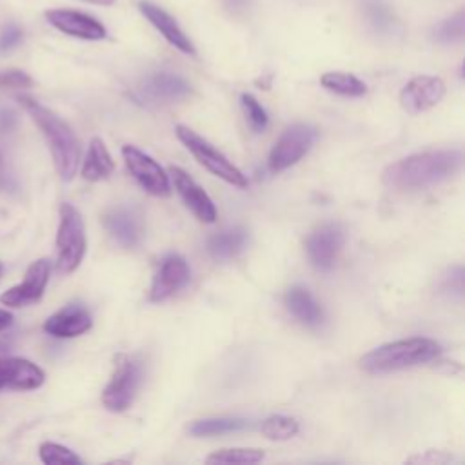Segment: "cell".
I'll return each instance as SVG.
<instances>
[{
	"label": "cell",
	"mask_w": 465,
	"mask_h": 465,
	"mask_svg": "<svg viewBox=\"0 0 465 465\" xmlns=\"http://www.w3.org/2000/svg\"><path fill=\"white\" fill-rule=\"evenodd\" d=\"M463 163L461 149L425 151L391 163L383 171V183L392 189L414 191L438 185L460 173Z\"/></svg>",
	"instance_id": "1"
},
{
	"label": "cell",
	"mask_w": 465,
	"mask_h": 465,
	"mask_svg": "<svg viewBox=\"0 0 465 465\" xmlns=\"http://www.w3.org/2000/svg\"><path fill=\"white\" fill-rule=\"evenodd\" d=\"M18 102L22 104V107L31 116V120L42 131V134L49 145L58 176L64 182L73 180L78 171V165H80L82 149H80V142H78L74 131L71 129V125L65 120H62L54 111L42 105L35 98L18 96Z\"/></svg>",
	"instance_id": "2"
},
{
	"label": "cell",
	"mask_w": 465,
	"mask_h": 465,
	"mask_svg": "<svg viewBox=\"0 0 465 465\" xmlns=\"http://www.w3.org/2000/svg\"><path fill=\"white\" fill-rule=\"evenodd\" d=\"M441 352V345L430 338H403L396 341L374 347L360 358V367L369 374H387L418 365H425L436 360Z\"/></svg>",
	"instance_id": "3"
},
{
	"label": "cell",
	"mask_w": 465,
	"mask_h": 465,
	"mask_svg": "<svg viewBox=\"0 0 465 465\" xmlns=\"http://www.w3.org/2000/svg\"><path fill=\"white\" fill-rule=\"evenodd\" d=\"M56 269L69 274L78 269L85 254V227L80 211L71 203L60 205V223L56 231Z\"/></svg>",
	"instance_id": "4"
},
{
	"label": "cell",
	"mask_w": 465,
	"mask_h": 465,
	"mask_svg": "<svg viewBox=\"0 0 465 465\" xmlns=\"http://www.w3.org/2000/svg\"><path fill=\"white\" fill-rule=\"evenodd\" d=\"M174 131L178 140L191 151L196 162L203 165L211 174L218 176L220 180L227 182L232 187H238V189L247 187L245 174L231 160H227L225 154H222L216 147H213L203 136H200L196 131H193L187 125H176Z\"/></svg>",
	"instance_id": "5"
},
{
	"label": "cell",
	"mask_w": 465,
	"mask_h": 465,
	"mask_svg": "<svg viewBox=\"0 0 465 465\" xmlns=\"http://www.w3.org/2000/svg\"><path fill=\"white\" fill-rule=\"evenodd\" d=\"M140 380H142L140 360L131 354H118L114 358L113 374L105 389L102 391V403L113 412L125 411L136 396Z\"/></svg>",
	"instance_id": "6"
},
{
	"label": "cell",
	"mask_w": 465,
	"mask_h": 465,
	"mask_svg": "<svg viewBox=\"0 0 465 465\" xmlns=\"http://www.w3.org/2000/svg\"><path fill=\"white\" fill-rule=\"evenodd\" d=\"M316 140V129L309 124H292L274 142L269 153V169L274 173L285 171L298 163L312 147Z\"/></svg>",
	"instance_id": "7"
},
{
	"label": "cell",
	"mask_w": 465,
	"mask_h": 465,
	"mask_svg": "<svg viewBox=\"0 0 465 465\" xmlns=\"http://www.w3.org/2000/svg\"><path fill=\"white\" fill-rule=\"evenodd\" d=\"M122 156L127 171L136 180V183L153 196H169L171 180L163 167L153 160L149 154L140 151L134 145H124Z\"/></svg>",
	"instance_id": "8"
},
{
	"label": "cell",
	"mask_w": 465,
	"mask_h": 465,
	"mask_svg": "<svg viewBox=\"0 0 465 465\" xmlns=\"http://www.w3.org/2000/svg\"><path fill=\"white\" fill-rule=\"evenodd\" d=\"M51 276V262L47 258L35 260L24 274V280L0 294V303L18 309L36 303L47 287Z\"/></svg>",
	"instance_id": "9"
},
{
	"label": "cell",
	"mask_w": 465,
	"mask_h": 465,
	"mask_svg": "<svg viewBox=\"0 0 465 465\" xmlns=\"http://www.w3.org/2000/svg\"><path fill=\"white\" fill-rule=\"evenodd\" d=\"M189 94H191V85L182 76L167 71L149 74L140 82L134 93L136 100L147 105L180 102Z\"/></svg>",
	"instance_id": "10"
},
{
	"label": "cell",
	"mask_w": 465,
	"mask_h": 465,
	"mask_svg": "<svg viewBox=\"0 0 465 465\" xmlns=\"http://www.w3.org/2000/svg\"><path fill=\"white\" fill-rule=\"evenodd\" d=\"M343 242L345 232L340 223L327 222L318 225L305 240V251L311 263L318 271H329L334 265Z\"/></svg>",
	"instance_id": "11"
},
{
	"label": "cell",
	"mask_w": 465,
	"mask_h": 465,
	"mask_svg": "<svg viewBox=\"0 0 465 465\" xmlns=\"http://www.w3.org/2000/svg\"><path fill=\"white\" fill-rule=\"evenodd\" d=\"M102 223L109 236L122 247L133 249L143 238V218L133 205H116L104 213Z\"/></svg>",
	"instance_id": "12"
},
{
	"label": "cell",
	"mask_w": 465,
	"mask_h": 465,
	"mask_svg": "<svg viewBox=\"0 0 465 465\" xmlns=\"http://www.w3.org/2000/svg\"><path fill=\"white\" fill-rule=\"evenodd\" d=\"M445 96V82L432 74H420L411 78L401 93L400 104L409 114H418L438 105Z\"/></svg>",
	"instance_id": "13"
},
{
	"label": "cell",
	"mask_w": 465,
	"mask_h": 465,
	"mask_svg": "<svg viewBox=\"0 0 465 465\" xmlns=\"http://www.w3.org/2000/svg\"><path fill=\"white\" fill-rule=\"evenodd\" d=\"M169 180L176 193L180 194L185 207L203 223H213L216 220V207L211 196L194 182V178L182 167H169Z\"/></svg>",
	"instance_id": "14"
},
{
	"label": "cell",
	"mask_w": 465,
	"mask_h": 465,
	"mask_svg": "<svg viewBox=\"0 0 465 465\" xmlns=\"http://www.w3.org/2000/svg\"><path fill=\"white\" fill-rule=\"evenodd\" d=\"M189 276L191 269L183 256L176 252L163 256L149 289L151 302H163L171 298L189 283Z\"/></svg>",
	"instance_id": "15"
},
{
	"label": "cell",
	"mask_w": 465,
	"mask_h": 465,
	"mask_svg": "<svg viewBox=\"0 0 465 465\" xmlns=\"http://www.w3.org/2000/svg\"><path fill=\"white\" fill-rule=\"evenodd\" d=\"M45 20L58 31L80 38V40H104L107 29L94 16L71 11V9H49L45 11Z\"/></svg>",
	"instance_id": "16"
},
{
	"label": "cell",
	"mask_w": 465,
	"mask_h": 465,
	"mask_svg": "<svg viewBox=\"0 0 465 465\" xmlns=\"http://www.w3.org/2000/svg\"><path fill=\"white\" fill-rule=\"evenodd\" d=\"M45 381V372L33 361L16 356H0V391H33Z\"/></svg>",
	"instance_id": "17"
},
{
	"label": "cell",
	"mask_w": 465,
	"mask_h": 465,
	"mask_svg": "<svg viewBox=\"0 0 465 465\" xmlns=\"http://www.w3.org/2000/svg\"><path fill=\"white\" fill-rule=\"evenodd\" d=\"M138 9L140 13L147 18V22L173 45L176 47L180 53L183 54H196L194 44L191 42V38L183 33V29L178 25V22L160 5L149 2V0H140L138 2Z\"/></svg>",
	"instance_id": "18"
},
{
	"label": "cell",
	"mask_w": 465,
	"mask_h": 465,
	"mask_svg": "<svg viewBox=\"0 0 465 465\" xmlns=\"http://www.w3.org/2000/svg\"><path fill=\"white\" fill-rule=\"evenodd\" d=\"M91 327V312L80 303H67L44 322V331L54 338H76Z\"/></svg>",
	"instance_id": "19"
},
{
	"label": "cell",
	"mask_w": 465,
	"mask_h": 465,
	"mask_svg": "<svg viewBox=\"0 0 465 465\" xmlns=\"http://www.w3.org/2000/svg\"><path fill=\"white\" fill-rule=\"evenodd\" d=\"M283 303L287 311L303 325L307 327H318L323 320V311L320 303L314 300V296L302 285L291 287L285 296Z\"/></svg>",
	"instance_id": "20"
},
{
	"label": "cell",
	"mask_w": 465,
	"mask_h": 465,
	"mask_svg": "<svg viewBox=\"0 0 465 465\" xmlns=\"http://www.w3.org/2000/svg\"><path fill=\"white\" fill-rule=\"evenodd\" d=\"M113 169H114V162H113L111 153L107 151L104 140L94 136L89 142L87 154L82 162V169H80L82 178L87 182H98V180L107 178L113 173Z\"/></svg>",
	"instance_id": "21"
},
{
	"label": "cell",
	"mask_w": 465,
	"mask_h": 465,
	"mask_svg": "<svg viewBox=\"0 0 465 465\" xmlns=\"http://www.w3.org/2000/svg\"><path fill=\"white\" fill-rule=\"evenodd\" d=\"M247 243V231L243 227H231L216 232L207 240V252L214 260H229L243 251Z\"/></svg>",
	"instance_id": "22"
},
{
	"label": "cell",
	"mask_w": 465,
	"mask_h": 465,
	"mask_svg": "<svg viewBox=\"0 0 465 465\" xmlns=\"http://www.w3.org/2000/svg\"><path fill=\"white\" fill-rule=\"evenodd\" d=\"M249 427L247 420L242 418H205L196 420L187 427V432L194 438H205V436H220L229 432H238Z\"/></svg>",
	"instance_id": "23"
},
{
	"label": "cell",
	"mask_w": 465,
	"mask_h": 465,
	"mask_svg": "<svg viewBox=\"0 0 465 465\" xmlns=\"http://www.w3.org/2000/svg\"><path fill=\"white\" fill-rule=\"evenodd\" d=\"M320 84L340 96H349V98H356V96H363L367 93V85L354 74L351 73H343V71H329L323 73L320 78Z\"/></svg>",
	"instance_id": "24"
},
{
	"label": "cell",
	"mask_w": 465,
	"mask_h": 465,
	"mask_svg": "<svg viewBox=\"0 0 465 465\" xmlns=\"http://www.w3.org/2000/svg\"><path fill=\"white\" fill-rule=\"evenodd\" d=\"M363 15L369 25L380 35H392L398 22L391 7L383 0H363Z\"/></svg>",
	"instance_id": "25"
},
{
	"label": "cell",
	"mask_w": 465,
	"mask_h": 465,
	"mask_svg": "<svg viewBox=\"0 0 465 465\" xmlns=\"http://www.w3.org/2000/svg\"><path fill=\"white\" fill-rule=\"evenodd\" d=\"M260 430L267 440L283 441V440H289L298 434L300 423L296 418H291L285 414H272L262 421Z\"/></svg>",
	"instance_id": "26"
},
{
	"label": "cell",
	"mask_w": 465,
	"mask_h": 465,
	"mask_svg": "<svg viewBox=\"0 0 465 465\" xmlns=\"http://www.w3.org/2000/svg\"><path fill=\"white\" fill-rule=\"evenodd\" d=\"M265 458L262 449L249 447H234V449H220L207 456V463H258Z\"/></svg>",
	"instance_id": "27"
},
{
	"label": "cell",
	"mask_w": 465,
	"mask_h": 465,
	"mask_svg": "<svg viewBox=\"0 0 465 465\" xmlns=\"http://www.w3.org/2000/svg\"><path fill=\"white\" fill-rule=\"evenodd\" d=\"M432 36L436 42L440 44H458L463 40L465 36V15L463 11H458L456 15L441 20L434 31H432Z\"/></svg>",
	"instance_id": "28"
},
{
	"label": "cell",
	"mask_w": 465,
	"mask_h": 465,
	"mask_svg": "<svg viewBox=\"0 0 465 465\" xmlns=\"http://www.w3.org/2000/svg\"><path fill=\"white\" fill-rule=\"evenodd\" d=\"M38 456L45 465H78L82 460L67 447L54 443V441H44L38 447Z\"/></svg>",
	"instance_id": "29"
},
{
	"label": "cell",
	"mask_w": 465,
	"mask_h": 465,
	"mask_svg": "<svg viewBox=\"0 0 465 465\" xmlns=\"http://www.w3.org/2000/svg\"><path fill=\"white\" fill-rule=\"evenodd\" d=\"M240 102H242V109L251 124V127L256 131V133H262L265 131L267 124H269V116H267V111L263 109V105L249 93H243L240 96Z\"/></svg>",
	"instance_id": "30"
},
{
	"label": "cell",
	"mask_w": 465,
	"mask_h": 465,
	"mask_svg": "<svg viewBox=\"0 0 465 465\" xmlns=\"http://www.w3.org/2000/svg\"><path fill=\"white\" fill-rule=\"evenodd\" d=\"M22 29L16 24H7L2 31H0V51H9L13 47H16L22 42Z\"/></svg>",
	"instance_id": "31"
},
{
	"label": "cell",
	"mask_w": 465,
	"mask_h": 465,
	"mask_svg": "<svg viewBox=\"0 0 465 465\" xmlns=\"http://www.w3.org/2000/svg\"><path fill=\"white\" fill-rule=\"evenodd\" d=\"M0 85L2 87H16V89H24V87H31L33 80L22 73V71H5L0 74Z\"/></svg>",
	"instance_id": "32"
},
{
	"label": "cell",
	"mask_w": 465,
	"mask_h": 465,
	"mask_svg": "<svg viewBox=\"0 0 465 465\" xmlns=\"http://www.w3.org/2000/svg\"><path fill=\"white\" fill-rule=\"evenodd\" d=\"M450 460V456H447V454H440V452H436V456H434V450H427V454L425 456H416V458H411L409 461H421V463H425V461H432V463H445V461H449Z\"/></svg>",
	"instance_id": "33"
},
{
	"label": "cell",
	"mask_w": 465,
	"mask_h": 465,
	"mask_svg": "<svg viewBox=\"0 0 465 465\" xmlns=\"http://www.w3.org/2000/svg\"><path fill=\"white\" fill-rule=\"evenodd\" d=\"M13 325V314L7 309H0V332Z\"/></svg>",
	"instance_id": "34"
},
{
	"label": "cell",
	"mask_w": 465,
	"mask_h": 465,
	"mask_svg": "<svg viewBox=\"0 0 465 465\" xmlns=\"http://www.w3.org/2000/svg\"><path fill=\"white\" fill-rule=\"evenodd\" d=\"M87 4H94V5H113L116 0H84Z\"/></svg>",
	"instance_id": "35"
},
{
	"label": "cell",
	"mask_w": 465,
	"mask_h": 465,
	"mask_svg": "<svg viewBox=\"0 0 465 465\" xmlns=\"http://www.w3.org/2000/svg\"><path fill=\"white\" fill-rule=\"evenodd\" d=\"M227 2H229V5H231V7L240 9V7H243V5H245V2H247V0H227Z\"/></svg>",
	"instance_id": "36"
},
{
	"label": "cell",
	"mask_w": 465,
	"mask_h": 465,
	"mask_svg": "<svg viewBox=\"0 0 465 465\" xmlns=\"http://www.w3.org/2000/svg\"><path fill=\"white\" fill-rule=\"evenodd\" d=\"M0 272H2V262H0Z\"/></svg>",
	"instance_id": "37"
}]
</instances>
